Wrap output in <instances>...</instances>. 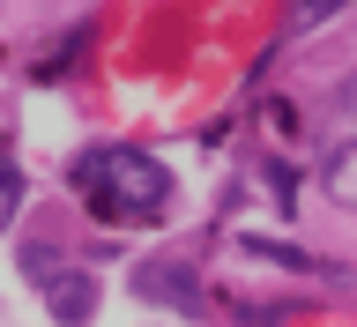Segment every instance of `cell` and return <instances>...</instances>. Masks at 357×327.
Masks as SVG:
<instances>
[{
	"label": "cell",
	"mask_w": 357,
	"mask_h": 327,
	"mask_svg": "<svg viewBox=\"0 0 357 327\" xmlns=\"http://www.w3.org/2000/svg\"><path fill=\"white\" fill-rule=\"evenodd\" d=\"M75 186H82L97 223H134V216H156L172 201V172L149 149H89L75 164Z\"/></svg>",
	"instance_id": "cell-1"
},
{
	"label": "cell",
	"mask_w": 357,
	"mask_h": 327,
	"mask_svg": "<svg viewBox=\"0 0 357 327\" xmlns=\"http://www.w3.org/2000/svg\"><path fill=\"white\" fill-rule=\"evenodd\" d=\"M15 208H22V172H15V164H0V231L15 223Z\"/></svg>",
	"instance_id": "cell-5"
},
{
	"label": "cell",
	"mask_w": 357,
	"mask_h": 327,
	"mask_svg": "<svg viewBox=\"0 0 357 327\" xmlns=\"http://www.w3.org/2000/svg\"><path fill=\"white\" fill-rule=\"evenodd\" d=\"M342 105H350V112H357V82H342Z\"/></svg>",
	"instance_id": "cell-6"
},
{
	"label": "cell",
	"mask_w": 357,
	"mask_h": 327,
	"mask_svg": "<svg viewBox=\"0 0 357 327\" xmlns=\"http://www.w3.org/2000/svg\"><path fill=\"white\" fill-rule=\"evenodd\" d=\"M45 312L60 327H82L89 312H97V283L89 275H52V290H45Z\"/></svg>",
	"instance_id": "cell-3"
},
{
	"label": "cell",
	"mask_w": 357,
	"mask_h": 327,
	"mask_svg": "<svg viewBox=\"0 0 357 327\" xmlns=\"http://www.w3.org/2000/svg\"><path fill=\"white\" fill-rule=\"evenodd\" d=\"M328 194L342 201V208H357V149H335L328 156Z\"/></svg>",
	"instance_id": "cell-4"
},
{
	"label": "cell",
	"mask_w": 357,
	"mask_h": 327,
	"mask_svg": "<svg viewBox=\"0 0 357 327\" xmlns=\"http://www.w3.org/2000/svg\"><path fill=\"white\" fill-rule=\"evenodd\" d=\"M134 290H142V298H156V305H178L186 320H201V312H208L201 275H194L186 261H142V268H134Z\"/></svg>",
	"instance_id": "cell-2"
}]
</instances>
